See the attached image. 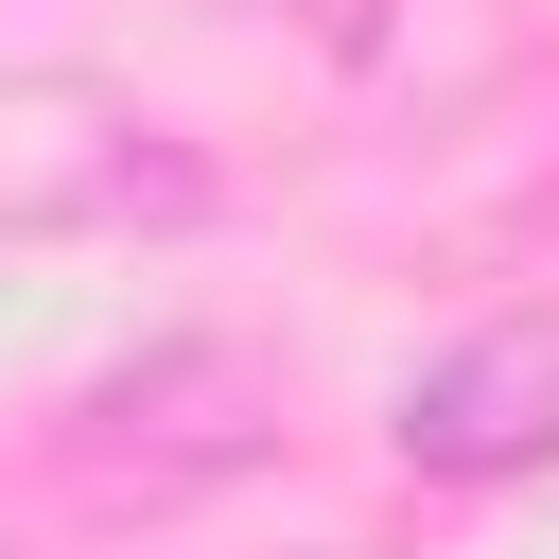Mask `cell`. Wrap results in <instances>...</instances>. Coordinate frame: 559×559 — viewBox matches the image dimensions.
<instances>
[{
  "instance_id": "1",
  "label": "cell",
  "mask_w": 559,
  "mask_h": 559,
  "mask_svg": "<svg viewBox=\"0 0 559 559\" xmlns=\"http://www.w3.org/2000/svg\"><path fill=\"white\" fill-rule=\"evenodd\" d=\"M402 454H419V472H454V489L542 472V454H559V314H507V332L437 349V367L402 384Z\"/></svg>"
}]
</instances>
